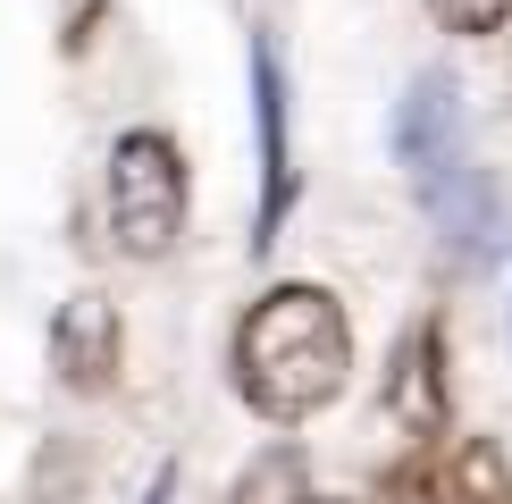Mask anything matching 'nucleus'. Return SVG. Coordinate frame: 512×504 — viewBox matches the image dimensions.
<instances>
[{"instance_id":"obj_1","label":"nucleus","mask_w":512,"mask_h":504,"mask_svg":"<svg viewBox=\"0 0 512 504\" xmlns=\"http://www.w3.org/2000/svg\"><path fill=\"white\" fill-rule=\"evenodd\" d=\"M353 370V336L328 286H269L236 328V378L252 395V412L269 420H311L319 404H336Z\"/></svg>"},{"instance_id":"obj_2","label":"nucleus","mask_w":512,"mask_h":504,"mask_svg":"<svg viewBox=\"0 0 512 504\" xmlns=\"http://www.w3.org/2000/svg\"><path fill=\"white\" fill-rule=\"evenodd\" d=\"M185 227V168L168 135H126L110 152V236L126 261H160Z\"/></svg>"},{"instance_id":"obj_3","label":"nucleus","mask_w":512,"mask_h":504,"mask_svg":"<svg viewBox=\"0 0 512 504\" xmlns=\"http://www.w3.org/2000/svg\"><path fill=\"white\" fill-rule=\"evenodd\" d=\"M395 160L412 168V185L462 160V101H454V76H420L412 93H403V110H395Z\"/></svg>"},{"instance_id":"obj_4","label":"nucleus","mask_w":512,"mask_h":504,"mask_svg":"<svg viewBox=\"0 0 512 504\" xmlns=\"http://www.w3.org/2000/svg\"><path fill=\"white\" fill-rule=\"evenodd\" d=\"M252 126H261V236H277V219H286L294 202V160H286V76H277V51L269 42H252Z\"/></svg>"},{"instance_id":"obj_5","label":"nucleus","mask_w":512,"mask_h":504,"mask_svg":"<svg viewBox=\"0 0 512 504\" xmlns=\"http://www.w3.org/2000/svg\"><path fill=\"white\" fill-rule=\"evenodd\" d=\"M51 370L68 387H110L118 378V311L101 294H68L51 320Z\"/></svg>"},{"instance_id":"obj_6","label":"nucleus","mask_w":512,"mask_h":504,"mask_svg":"<svg viewBox=\"0 0 512 504\" xmlns=\"http://www.w3.org/2000/svg\"><path fill=\"white\" fill-rule=\"evenodd\" d=\"M395 420H412V429H437V420H445V387H437V336L429 328H420L412 336V345H403L395 353Z\"/></svg>"},{"instance_id":"obj_7","label":"nucleus","mask_w":512,"mask_h":504,"mask_svg":"<svg viewBox=\"0 0 512 504\" xmlns=\"http://www.w3.org/2000/svg\"><path fill=\"white\" fill-rule=\"evenodd\" d=\"M227 504H303V454H294V446H269V454L236 479V496H227Z\"/></svg>"},{"instance_id":"obj_8","label":"nucleus","mask_w":512,"mask_h":504,"mask_svg":"<svg viewBox=\"0 0 512 504\" xmlns=\"http://www.w3.org/2000/svg\"><path fill=\"white\" fill-rule=\"evenodd\" d=\"M429 17L445 34H496L504 17H512V0H429Z\"/></svg>"},{"instance_id":"obj_9","label":"nucleus","mask_w":512,"mask_h":504,"mask_svg":"<svg viewBox=\"0 0 512 504\" xmlns=\"http://www.w3.org/2000/svg\"><path fill=\"white\" fill-rule=\"evenodd\" d=\"M303 504H336V496H303Z\"/></svg>"}]
</instances>
